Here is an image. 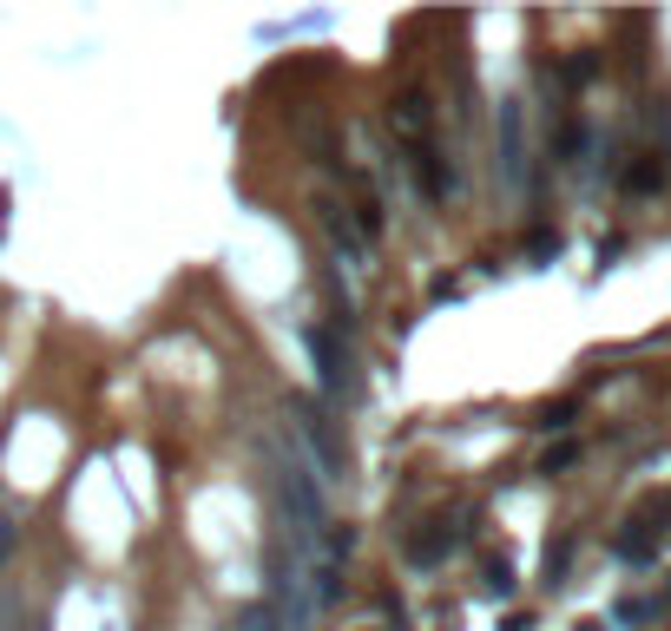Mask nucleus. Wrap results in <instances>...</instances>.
Masks as SVG:
<instances>
[{
  "label": "nucleus",
  "instance_id": "obj_14",
  "mask_svg": "<svg viewBox=\"0 0 671 631\" xmlns=\"http://www.w3.org/2000/svg\"><path fill=\"white\" fill-rule=\"evenodd\" d=\"M501 631H533V619H507V625H501Z\"/></svg>",
  "mask_w": 671,
  "mask_h": 631
},
{
  "label": "nucleus",
  "instance_id": "obj_13",
  "mask_svg": "<svg viewBox=\"0 0 671 631\" xmlns=\"http://www.w3.org/2000/svg\"><path fill=\"white\" fill-rule=\"evenodd\" d=\"M566 421H573V402H553V408L540 415V427H566Z\"/></svg>",
  "mask_w": 671,
  "mask_h": 631
},
{
  "label": "nucleus",
  "instance_id": "obj_2",
  "mask_svg": "<svg viewBox=\"0 0 671 631\" xmlns=\"http://www.w3.org/2000/svg\"><path fill=\"white\" fill-rule=\"evenodd\" d=\"M297 427H303V461L316 467V481H336V474H343V441H336L329 415H323L309 395H297Z\"/></svg>",
  "mask_w": 671,
  "mask_h": 631
},
{
  "label": "nucleus",
  "instance_id": "obj_4",
  "mask_svg": "<svg viewBox=\"0 0 671 631\" xmlns=\"http://www.w3.org/2000/svg\"><path fill=\"white\" fill-rule=\"evenodd\" d=\"M388 119H395V132L408 145H428V132H435V99L428 92H395Z\"/></svg>",
  "mask_w": 671,
  "mask_h": 631
},
{
  "label": "nucleus",
  "instance_id": "obj_8",
  "mask_svg": "<svg viewBox=\"0 0 671 631\" xmlns=\"http://www.w3.org/2000/svg\"><path fill=\"white\" fill-rule=\"evenodd\" d=\"M625 185H632V191H659V185H665V158H659V151H652V158H639V165L625 171Z\"/></svg>",
  "mask_w": 671,
  "mask_h": 631
},
{
  "label": "nucleus",
  "instance_id": "obj_11",
  "mask_svg": "<svg viewBox=\"0 0 671 631\" xmlns=\"http://www.w3.org/2000/svg\"><path fill=\"white\" fill-rule=\"evenodd\" d=\"M487 592H514V565L507 560H487Z\"/></svg>",
  "mask_w": 671,
  "mask_h": 631
},
{
  "label": "nucleus",
  "instance_id": "obj_5",
  "mask_svg": "<svg viewBox=\"0 0 671 631\" xmlns=\"http://www.w3.org/2000/svg\"><path fill=\"white\" fill-rule=\"evenodd\" d=\"M454 540H461L454 520H428L422 533H408V560H415V565H442L447 553H454Z\"/></svg>",
  "mask_w": 671,
  "mask_h": 631
},
{
  "label": "nucleus",
  "instance_id": "obj_6",
  "mask_svg": "<svg viewBox=\"0 0 671 631\" xmlns=\"http://www.w3.org/2000/svg\"><path fill=\"white\" fill-rule=\"evenodd\" d=\"M408 171H415V185H422V198H447V165H442V151L435 145H408Z\"/></svg>",
  "mask_w": 671,
  "mask_h": 631
},
{
  "label": "nucleus",
  "instance_id": "obj_7",
  "mask_svg": "<svg viewBox=\"0 0 671 631\" xmlns=\"http://www.w3.org/2000/svg\"><path fill=\"white\" fill-rule=\"evenodd\" d=\"M521 99H507V106H501V178H507V185H521Z\"/></svg>",
  "mask_w": 671,
  "mask_h": 631
},
{
  "label": "nucleus",
  "instance_id": "obj_10",
  "mask_svg": "<svg viewBox=\"0 0 671 631\" xmlns=\"http://www.w3.org/2000/svg\"><path fill=\"white\" fill-rule=\"evenodd\" d=\"M619 553L625 560H652V533H619Z\"/></svg>",
  "mask_w": 671,
  "mask_h": 631
},
{
  "label": "nucleus",
  "instance_id": "obj_3",
  "mask_svg": "<svg viewBox=\"0 0 671 631\" xmlns=\"http://www.w3.org/2000/svg\"><path fill=\"white\" fill-rule=\"evenodd\" d=\"M303 349L316 362L323 395H349V388H356V382H349V349H343V336H336L329 323H303Z\"/></svg>",
  "mask_w": 671,
  "mask_h": 631
},
{
  "label": "nucleus",
  "instance_id": "obj_9",
  "mask_svg": "<svg viewBox=\"0 0 671 631\" xmlns=\"http://www.w3.org/2000/svg\"><path fill=\"white\" fill-rule=\"evenodd\" d=\"M237 631H284V619H277V605L264 599V605H250V612L237 619Z\"/></svg>",
  "mask_w": 671,
  "mask_h": 631
},
{
  "label": "nucleus",
  "instance_id": "obj_1",
  "mask_svg": "<svg viewBox=\"0 0 671 631\" xmlns=\"http://www.w3.org/2000/svg\"><path fill=\"white\" fill-rule=\"evenodd\" d=\"M264 481H270L284 533L297 546H316V533H323V481H316V467L303 461L290 441H264Z\"/></svg>",
  "mask_w": 671,
  "mask_h": 631
},
{
  "label": "nucleus",
  "instance_id": "obj_15",
  "mask_svg": "<svg viewBox=\"0 0 671 631\" xmlns=\"http://www.w3.org/2000/svg\"><path fill=\"white\" fill-rule=\"evenodd\" d=\"M586 631H599V625H586Z\"/></svg>",
  "mask_w": 671,
  "mask_h": 631
},
{
  "label": "nucleus",
  "instance_id": "obj_12",
  "mask_svg": "<svg viewBox=\"0 0 671 631\" xmlns=\"http://www.w3.org/2000/svg\"><path fill=\"white\" fill-rule=\"evenodd\" d=\"M13 540H20V526H13V513L0 506V565L13 560Z\"/></svg>",
  "mask_w": 671,
  "mask_h": 631
}]
</instances>
